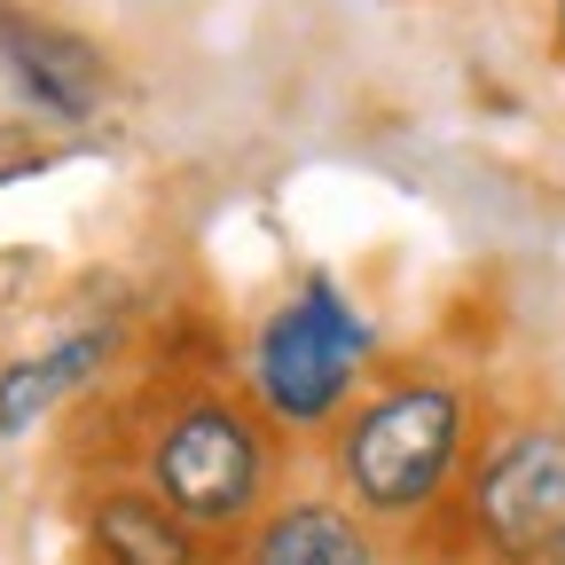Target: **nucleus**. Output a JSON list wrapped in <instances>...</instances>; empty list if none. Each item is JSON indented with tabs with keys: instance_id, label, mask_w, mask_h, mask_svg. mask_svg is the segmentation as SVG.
<instances>
[{
	"instance_id": "obj_3",
	"label": "nucleus",
	"mask_w": 565,
	"mask_h": 565,
	"mask_svg": "<svg viewBox=\"0 0 565 565\" xmlns=\"http://www.w3.org/2000/svg\"><path fill=\"white\" fill-rule=\"evenodd\" d=\"M377 362V322L353 307V291L338 275H299L291 299H275L244 345V385L252 408L291 440L338 433L345 408L362 401V370Z\"/></svg>"
},
{
	"instance_id": "obj_9",
	"label": "nucleus",
	"mask_w": 565,
	"mask_h": 565,
	"mask_svg": "<svg viewBox=\"0 0 565 565\" xmlns=\"http://www.w3.org/2000/svg\"><path fill=\"white\" fill-rule=\"evenodd\" d=\"M542 565H565V534H557V550H550V557H542Z\"/></svg>"
},
{
	"instance_id": "obj_10",
	"label": "nucleus",
	"mask_w": 565,
	"mask_h": 565,
	"mask_svg": "<svg viewBox=\"0 0 565 565\" xmlns=\"http://www.w3.org/2000/svg\"><path fill=\"white\" fill-rule=\"evenodd\" d=\"M557 47H565V0H557Z\"/></svg>"
},
{
	"instance_id": "obj_5",
	"label": "nucleus",
	"mask_w": 565,
	"mask_h": 565,
	"mask_svg": "<svg viewBox=\"0 0 565 565\" xmlns=\"http://www.w3.org/2000/svg\"><path fill=\"white\" fill-rule=\"evenodd\" d=\"M0 79H9V95H24V110H40L47 126H87V118L110 110L118 71H110V55L87 32H71V24L0 17Z\"/></svg>"
},
{
	"instance_id": "obj_7",
	"label": "nucleus",
	"mask_w": 565,
	"mask_h": 565,
	"mask_svg": "<svg viewBox=\"0 0 565 565\" xmlns=\"http://www.w3.org/2000/svg\"><path fill=\"white\" fill-rule=\"evenodd\" d=\"M79 534H87L95 565H212L204 534L173 503H158L150 487H103V494H87Z\"/></svg>"
},
{
	"instance_id": "obj_2",
	"label": "nucleus",
	"mask_w": 565,
	"mask_h": 565,
	"mask_svg": "<svg viewBox=\"0 0 565 565\" xmlns=\"http://www.w3.org/2000/svg\"><path fill=\"white\" fill-rule=\"evenodd\" d=\"M282 433L221 385H173L141 433V487L196 534H252L275 511Z\"/></svg>"
},
{
	"instance_id": "obj_4",
	"label": "nucleus",
	"mask_w": 565,
	"mask_h": 565,
	"mask_svg": "<svg viewBox=\"0 0 565 565\" xmlns=\"http://www.w3.org/2000/svg\"><path fill=\"white\" fill-rule=\"evenodd\" d=\"M456 526L479 565H542L565 534V424L511 416L471 448Z\"/></svg>"
},
{
	"instance_id": "obj_6",
	"label": "nucleus",
	"mask_w": 565,
	"mask_h": 565,
	"mask_svg": "<svg viewBox=\"0 0 565 565\" xmlns=\"http://www.w3.org/2000/svg\"><path fill=\"white\" fill-rule=\"evenodd\" d=\"M126 345V322H71L63 338L17 353V362H0V440H24L32 424H47L63 401H79L87 385L110 377Z\"/></svg>"
},
{
	"instance_id": "obj_8",
	"label": "nucleus",
	"mask_w": 565,
	"mask_h": 565,
	"mask_svg": "<svg viewBox=\"0 0 565 565\" xmlns=\"http://www.w3.org/2000/svg\"><path fill=\"white\" fill-rule=\"evenodd\" d=\"M244 565H377V534L345 494H291L244 534Z\"/></svg>"
},
{
	"instance_id": "obj_1",
	"label": "nucleus",
	"mask_w": 565,
	"mask_h": 565,
	"mask_svg": "<svg viewBox=\"0 0 565 565\" xmlns=\"http://www.w3.org/2000/svg\"><path fill=\"white\" fill-rule=\"evenodd\" d=\"M471 463V393L440 370H393L330 433L338 494L362 519H440Z\"/></svg>"
}]
</instances>
